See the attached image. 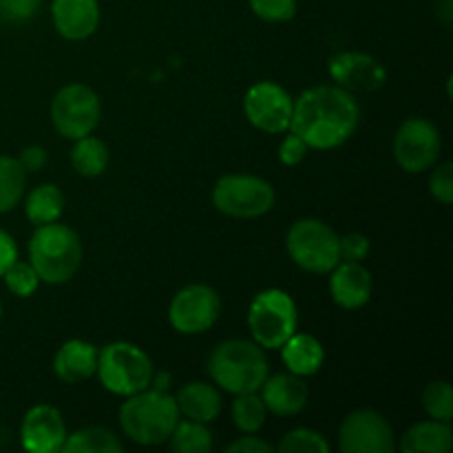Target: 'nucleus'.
<instances>
[{
    "instance_id": "f257e3e1",
    "label": "nucleus",
    "mask_w": 453,
    "mask_h": 453,
    "mask_svg": "<svg viewBox=\"0 0 453 453\" xmlns=\"http://www.w3.org/2000/svg\"><path fill=\"white\" fill-rule=\"evenodd\" d=\"M361 106L357 97L336 84H321L295 100L290 131L310 149L332 150L343 146L357 133Z\"/></svg>"
},
{
    "instance_id": "f03ea898",
    "label": "nucleus",
    "mask_w": 453,
    "mask_h": 453,
    "mask_svg": "<svg viewBox=\"0 0 453 453\" xmlns=\"http://www.w3.org/2000/svg\"><path fill=\"white\" fill-rule=\"evenodd\" d=\"M180 418L175 396L155 388L127 396L118 414L124 436L142 447L164 445Z\"/></svg>"
},
{
    "instance_id": "7ed1b4c3",
    "label": "nucleus",
    "mask_w": 453,
    "mask_h": 453,
    "mask_svg": "<svg viewBox=\"0 0 453 453\" xmlns=\"http://www.w3.org/2000/svg\"><path fill=\"white\" fill-rule=\"evenodd\" d=\"M206 367L212 383L233 396L259 392L270 374L264 348L246 339L221 341L208 357Z\"/></svg>"
},
{
    "instance_id": "20e7f679",
    "label": "nucleus",
    "mask_w": 453,
    "mask_h": 453,
    "mask_svg": "<svg viewBox=\"0 0 453 453\" xmlns=\"http://www.w3.org/2000/svg\"><path fill=\"white\" fill-rule=\"evenodd\" d=\"M82 255L78 233L60 221L35 226L29 239V264L35 268L40 281L49 286L71 281L82 265Z\"/></svg>"
},
{
    "instance_id": "39448f33",
    "label": "nucleus",
    "mask_w": 453,
    "mask_h": 453,
    "mask_svg": "<svg viewBox=\"0 0 453 453\" xmlns=\"http://www.w3.org/2000/svg\"><path fill=\"white\" fill-rule=\"evenodd\" d=\"M96 374L106 392L127 398L150 388L155 365L140 345L128 343V341H113L97 354Z\"/></svg>"
},
{
    "instance_id": "423d86ee",
    "label": "nucleus",
    "mask_w": 453,
    "mask_h": 453,
    "mask_svg": "<svg viewBox=\"0 0 453 453\" xmlns=\"http://www.w3.org/2000/svg\"><path fill=\"white\" fill-rule=\"evenodd\" d=\"M299 326L296 303L281 288L261 290L248 308V330L264 349H279Z\"/></svg>"
},
{
    "instance_id": "0eeeda50",
    "label": "nucleus",
    "mask_w": 453,
    "mask_h": 453,
    "mask_svg": "<svg viewBox=\"0 0 453 453\" xmlns=\"http://www.w3.org/2000/svg\"><path fill=\"white\" fill-rule=\"evenodd\" d=\"M334 228L321 219L305 217L288 230L286 248L290 259L305 273L330 274L341 264V243Z\"/></svg>"
},
{
    "instance_id": "6e6552de",
    "label": "nucleus",
    "mask_w": 453,
    "mask_h": 453,
    "mask_svg": "<svg viewBox=\"0 0 453 453\" xmlns=\"http://www.w3.org/2000/svg\"><path fill=\"white\" fill-rule=\"evenodd\" d=\"M277 202L273 184L257 175H224L212 188V206L234 219H257L268 215Z\"/></svg>"
},
{
    "instance_id": "1a4fd4ad",
    "label": "nucleus",
    "mask_w": 453,
    "mask_h": 453,
    "mask_svg": "<svg viewBox=\"0 0 453 453\" xmlns=\"http://www.w3.org/2000/svg\"><path fill=\"white\" fill-rule=\"evenodd\" d=\"M102 119L100 96L88 84L73 82L62 87L51 100L53 128L66 140L91 135Z\"/></svg>"
},
{
    "instance_id": "9d476101",
    "label": "nucleus",
    "mask_w": 453,
    "mask_h": 453,
    "mask_svg": "<svg viewBox=\"0 0 453 453\" xmlns=\"http://www.w3.org/2000/svg\"><path fill=\"white\" fill-rule=\"evenodd\" d=\"M394 159L410 175L429 171L442 150L441 131L427 118H407L394 135Z\"/></svg>"
},
{
    "instance_id": "9b49d317",
    "label": "nucleus",
    "mask_w": 453,
    "mask_h": 453,
    "mask_svg": "<svg viewBox=\"0 0 453 453\" xmlns=\"http://www.w3.org/2000/svg\"><path fill=\"white\" fill-rule=\"evenodd\" d=\"M221 317V299L215 288L206 283H190L173 296L168 305V321L180 334H203Z\"/></svg>"
},
{
    "instance_id": "f8f14e48",
    "label": "nucleus",
    "mask_w": 453,
    "mask_h": 453,
    "mask_svg": "<svg viewBox=\"0 0 453 453\" xmlns=\"http://www.w3.org/2000/svg\"><path fill=\"white\" fill-rule=\"evenodd\" d=\"M292 111H295L292 96L273 80H261L252 84L243 97V113L248 122L270 135H281L290 131Z\"/></svg>"
},
{
    "instance_id": "ddd939ff",
    "label": "nucleus",
    "mask_w": 453,
    "mask_h": 453,
    "mask_svg": "<svg viewBox=\"0 0 453 453\" xmlns=\"http://www.w3.org/2000/svg\"><path fill=\"white\" fill-rule=\"evenodd\" d=\"M396 447L392 425L374 410L352 411L339 427V449L343 453H394Z\"/></svg>"
},
{
    "instance_id": "4468645a",
    "label": "nucleus",
    "mask_w": 453,
    "mask_h": 453,
    "mask_svg": "<svg viewBox=\"0 0 453 453\" xmlns=\"http://www.w3.org/2000/svg\"><path fill=\"white\" fill-rule=\"evenodd\" d=\"M327 71L336 87L349 93L379 91L388 82V69L383 66V62L363 51L336 53L327 60Z\"/></svg>"
},
{
    "instance_id": "2eb2a0df",
    "label": "nucleus",
    "mask_w": 453,
    "mask_h": 453,
    "mask_svg": "<svg viewBox=\"0 0 453 453\" xmlns=\"http://www.w3.org/2000/svg\"><path fill=\"white\" fill-rule=\"evenodd\" d=\"M66 436V423L56 407L35 405L22 418L20 442L29 453H60Z\"/></svg>"
},
{
    "instance_id": "dca6fc26",
    "label": "nucleus",
    "mask_w": 453,
    "mask_h": 453,
    "mask_svg": "<svg viewBox=\"0 0 453 453\" xmlns=\"http://www.w3.org/2000/svg\"><path fill=\"white\" fill-rule=\"evenodd\" d=\"M259 396L264 401L265 410L274 416H296L305 410L310 401V385L303 376H296L292 372L274 374L264 380L259 389Z\"/></svg>"
},
{
    "instance_id": "f3484780",
    "label": "nucleus",
    "mask_w": 453,
    "mask_h": 453,
    "mask_svg": "<svg viewBox=\"0 0 453 453\" xmlns=\"http://www.w3.org/2000/svg\"><path fill=\"white\" fill-rule=\"evenodd\" d=\"M372 274L361 261H341L330 273V295L339 308L358 310L370 303Z\"/></svg>"
},
{
    "instance_id": "a211bd4d",
    "label": "nucleus",
    "mask_w": 453,
    "mask_h": 453,
    "mask_svg": "<svg viewBox=\"0 0 453 453\" xmlns=\"http://www.w3.org/2000/svg\"><path fill=\"white\" fill-rule=\"evenodd\" d=\"M53 27L71 42L91 38L100 27V3L97 0H53Z\"/></svg>"
},
{
    "instance_id": "6ab92c4d",
    "label": "nucleus",
    "mask_w": 453,
    "mask_h": 453,
    "mask_svg": "<svg viewBox=\"0 0 453 453\" xmlns=\"http://www.w3.org/2000/svg\"><path fill=\"white\" fill-rule=\"evenodd\" d=\"M97 354L100 349L88 341L71 339L58 348L56 357H53V372L62 383H84L96 376Z\"/></svg>"
},
{
    "instance_id": "aec40b11",
    "label": "nucleus",
    "mask_w": 453,
    "mask_h": 453,
    "mask_svg": "<svg viewBox=\"0 0 453 453\" xmlns=\"http://www.w3.org/2000/svg\"><path fill=\"white\" fill-rule=\"evenodd\" d=\"M177 410L184 418L195 420V423H215L221 414V394L219 388L203 380H193L180 388L175 394Z\"/></svg>"
},
{
    "instance_id": "412c9836",
    "label": "nucleus",
    "mask_w": 453,
    "mask_h": 453,
    "mask_svg": "<svg viewBox=\"0 0 453 453\" xmlns=\"http://www.w3.org/2000/svg\"><path fill=\"white\" fill-rule=\"evenodd\" d=\"M279 349H281V361L288 372L303 376V379L317 374L326 361V349H323L321 341L314 339L312 334L295 332Z\"/></svg>"
},
{
    "instance_id": "4be33fe9",
    "label": "nucleus",
    "mask_w": 453,
    "mask_h": 453,
    "mask_svg": "<svg viewBox=\"0 0 453 453\" xmlns=\"http://www.w3.org/2000/svg\"><path fill=\"white\" fill-rule=\"evenodd\" d=\"M453 447L451 423L442 420H423L403 434V453H449Z\"/></svg>"
},
{
    "instance_id": "5701e85b",
    "label": "nucleus",
    "mask_w": 453,
    "mask_h": 453,
    "mask_svg": "<svg viewBox=\"0 0 453 453\" xmlns=\"http://www.w3.org/2000/svg\"><path fill=\"white\" fill-rule=\"evenodd\" d=\"M65 212V195L56 184H40L27 195L25 215L34 226L60 221Z\"/></svg>"
},
{
    "instance_id": "b1692460",
    "label": "nucleus",
    "mask_w": 453,
    "mask_h": 453,
    "mask_svg": "<svg viewBox=\"0 0 453 453\" xmlns=\"http://www.w3.org/2000/svg\"><path fill=\"white\" fill-rule=\"evenodd\" d=\"M109 146L93 133L75 140L73 149H71V166L82 177H100L109 166Z\"/></svg>"
},
{
    "instance_id": "393cba45",
    "label": "nucleus",
    "mask_w": 453,
    "mask_h": 453,
    "mask_svg": "<svg viewBox=\"0 0 453 453\" xmlns=\"http://www.w3.org/2000/svg\"><path fill=\"white\" fill-rule=\"evenodd\" d=\"M124 445L111 429L84 427L69 434L62 445V453H122Z\"/></svg>"
},
{
    "instance_id": "a878e982",
    "label": "nucleus",
    "mask_w": 453,
    "mask_h": 453,
    "mask_svg": "<svg viewBox=\"0 0 453 453\" xmlns=\"http://www.w3.org/2000/svg\"><path fill=\"white\" fill-rule=\"evenodd\" d=\"M25 166L12 155H0V212H9L22 202L27 188Z\"/></svg>"
},
{
    "instance_id": "bb28decb",
    "label": "nucleus",
    "mask_w": 453,
    "mask_h": 453,
    "mask_svg": "<svg viewBox=\"0 0 453 453\" xmlns=\"http://www.w3.org/2000/svg\"><path fill=\"white\" fill-rule=\"evenodd\" d=\"M166 442L171 451L175 453H211L215 447V438H212L208 425L195 423L188 418L177 420L175 429Z\"/></svg>"
},
{
    "instance_id": "cd10ccee",
    "label": "nucleus",
    "mask_w": 453,
    "mask_h": 453,
    "mask_svg": "<svg viewBox=\"0 0 453 453\" xmlns=\"http://www.w3.org/2000/svg\"><path fill=\"white\" fill-rule=\"evenodd\" d=\"M230 416H233V423L239 432L257 434L265 425L268 410H265L259 392H248V394H237V396H234Z\"/></svg>"
},
{
    "instance_id": "c85d7f7f",
    "label": "nucleus",
    "mask_w": 453,
    "mask_h": 453,
    "mask_svg": "<svg viewBox=\"0 0 453 453\" xmlns=\"http://www.w3.org/2000/svg\"><path fill=\"white\" fill-rule=\"evenodd\" d=\"M423 407L429 418L451 423L453 418V389L447 380H432L423 389Z\"/></svg>"
},
{
    "instance_id": "c756f323",
    "label": "nucleus",
    "mask_w": 453,
    "mask_h": 453,
    "mask_svg": "<svg viewBox=\"0 0 453 453\" xmlns=\"http://www.w3.org/2000/svg\"><path fill=\"white\" fill-rule=\"evenodd\" d=\"M277 449L281 453H330V442L317 429L299 427L288 432Z\"/></svg>"
},
{
    "instance_id": "7c9ffc66",
    "label": "nucleus",
    "mask_w": 453,
    "mask_h": 453,
    "mask_svg": "<svg viewBox=\"0 0 453 453\" xmlns=\"http://www.w3.org/2000/svg\"><path fill=\"white\" fill-rule=\"evenodd\" d=\"M7 286V290L12 292L13 296H20V299H27V296L35 295V290L40 288V277L35 273L34 265L29 261H20L16 259L12 265L7 268V273L0 277Z\"/></svg>"
},
{
    "instance_id": "2f4dec72",
    "label": "nucleus",
    "mask_w": 453,
    "mask_h": 453,
    "mask_svg": "<svg viewBox=\"0 0 453 453\" xmlns=\"http://www.w3.org/2000/svg\"><path fill=\"white\" fill-rule=\"evenodd\" d=\"M252 13L265 22H288L296 16V0H248Z\"/></svg>"
},
{
    "instance_id": "473e14b6",
    "label": "nucleus",
    "mask_w": 453,
    "mask_h": 453,
    "mask_svg": "<svg viewBox=\"0 0 453 453\" xmlns=\"http://www.w3.org/2000/svg\"><path fill=\"white\" fill-rule=\"evenodd\" d=\"M429 171H432V175H429V193L436 202L449 206L453 202V164H434Z\"/></svg>"
},
{
    "instance_id": "72a5a7b5",
    "label": "nucleus",
    "mask_w": 453,
    "mask_h": 453,
    "mask_svg": "<svg viewBox=\"0 0 453 453\" xmlns=\"http://www.w3.org/2000/svg\"><path fill=\"white\" fill-rule=\"evenodd\" d=\"M42 0H0V16L13 22H25L38 13Z\"/></svg>"
},
{
    "instance_id": "f704fd0d",
    "label": "nucleus",
    "mask_w": 453,
    "mask_h": 453,
    "mask_svg": "<svg viewBox=\"0 0 453 453\" xmlns=\"http://www.w3.org/2000/svg\"><path fill=\"white\" fill-rule=\"evenodd\" d=\"M341 243V261H363L370 255V239L361 233H349L339 239Z\"/></svg>"
},
{
    "instance_id": "c9c22d12",
    "label": "nucleus",
    "mask_w": 453,
    "mask_h": 453,
    "mask_svg": "<svg viewBox=\"0 0 453 453\" xmlns=\"http://www.w3.org/2000/svg\"><path fill=\"white\" fill-rule=\"evenodd\" d=\"M308 150L310 146L305 144L296 133L288 131V135L283 137L281 146H279V159H281V164H286V166H296V164L303 162Z\"/></svg>"
},
{
    "instance_id": "e433bc0d",
    "label": "nucleus",
    "mask_w": 453,
    "mask_h": 453,
    "mask_svg": "<svg viewBox=\"0 0 453 453\" xmlns=\"http://www.w3.org/2000/svg\"><path fill=\"white\" fill-rule=\"evenodd\" d=\"M226 451L228 453H270L274 451V447L270 445V442L261 441V438L255 436V434H246L243 438H237L234 442H230V445L226 447Z\"/></svg>"
},
{
    "instance_id": "4c0bfd02",
    "label": "nucleus",
    "mask_w": 453,
    "mask_h": 453,
    "mask_svg": "<svg viewBox=\"0 0 453 453\" xmlns=\"http://www.w3.org/2000/svg\"><path fill=\"white\" fill-rule=\"evenodd\" d=\"M20 164L25 166L27 173H40L44 166H47L49 162V153L47 149H42V146L34 144V146H27V149H22L20 153Z\"/></svg>"
},
{
    "instance_id": "58836bf2",
    "label": "nucleus",
    "mask_w": 453,
    "mask_h": 453,
    "mask_svg": "<svg viewBox=\"0 0 453 453\" xmlns=\"http://www.w3.org/2000/svg\"><path fill=\"white\" fill-rule=\"evenodd\" d=\"M18 259V246L16 239L7 233V230L0 228V277L7 273L9 265Z\"/></svg>"
},
{
    "instance_id": "ea45409f",
    "label": "nucleus",
    "mask_w": 453,
    "mask_h": 453,
    "mask_svg": "<svg viewBox=\"0 0 453 453\" xmlns=\"http://www.w3.org/2000/svg\"><path fill=\"white\" fill-rule=\"evenodd\" d=\"M0 317H3V303H0Z\"/></svg>"
}]
</instances>
